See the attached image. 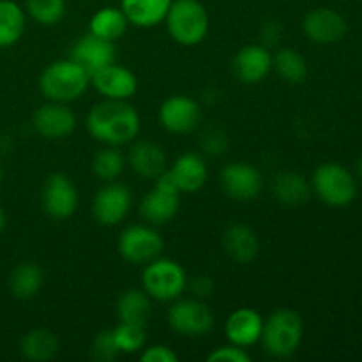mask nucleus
<instances>
[{
	"label": "nucleus",
	"instance_id": "f257e3e1",
	"mask_svg": "<svg viewBox=\"0 0 362 362\" xmlns=\"http://www.w3.org/2000/svg\"><path fill=\"white\" fill-rule=\"evenodd\" d=\"M141 120L136 110L127 101L105 99L92 106L87 115V131L94 140L112 147H120L136 140Z\"/></svg>",
	"mask_w": 362,
	"mask_h": 362
},
{
	"label": "nucleus",
	"instance_id": "f03ea898",
	"mask_svg": "<svg viewBox=\"0 0 362 362\" xmlns=\"http://www.w3.org/2000/svg\"><path fill=\"white\" fill-rule=\"evenodd\" d=\"M90 85V74L73 59L55 60L42 69L39 90L48 101L71 103L81 98Z\"/></svg>",
	"mask_w": 362,
	"mask_h": 362
},
{
	"label": "nucleus",
	"instance_id": "7ed1b4c3",
	"mask_svg": "<svg viewBox=\"0 0 362 362\" xmlns=\"http://www.w3.org/2000/svg\"><path fill=\"white\" fill-rule=\"evenodd\" d=\"M304 336V320L297 311L283 308L276 310L264 322L260 343L269 356L288 359L299 350Z\"/></svg>",
	"mask_w": 362,
	"mask_h": 362
},
{
	"label": "nucleus",
	"instance_id": "20e7f679",
	"mask_svg": "<svg viewBox=\"0 0 362 362\" xmlns=\"http://www.w3.org/2000/svg\"><path fill=\"white\" fill-rule=\"evenodd\" d=\"M165 21L173 41L182 46L200 45L211 28L209 11L200 0H173Z\"/></svg>",
	"mask_w": 362,
	"mask_h": 362
},
{
	"label": "nucleus",
	"instance_id": "39448f33",
	"mask_svg": "<svg viewBox=\"0 0 362 362\" xmlns=\"http://www.w3.org/2000/svg\"><path fill=\"white\" fill-rule=\"evenodd\" d=\"M141 288L159 303H173L187 288V274L179 262L172 258H154L145 264L141 272Z\"/></svg>",
	"mask_w": 362,
	"mask_h": 362
},
{
	"label": "nucleus",
	"instance_id": "423d86ee",
	"mask_svg": "<svg viewBox=\"0 0 362 362\" xmlns=\"http://www.w3.org/2000/svg\"><path fill=\"white\" fill-rule=\"evenodd\" d=\"M311 189L329 207H346L357 197V180L339 163H324L311 177Z\"/></svg>",
	"mask_w": 362,
	"mask_h": 362
},
{
	"label": "nucleus",
	"instance_id": "0eeeda50",
	"mask_svg": "<svg viewBox=\"0 0 362 362\" xmlns=\"http://www.w3.org/2000/svg\"><path fill=\"white\" fill-rule=\"evenodd\" d=\"M120 257L133 265H145L161 257L165 240L152 225H131L122 230L117 240Z\"/></svg>",
	"mask_w": 362,
	"mask_h": 362
},
{
	"label": "nucleus",
	"instance_id": "6e6552de",
	"mask_svg": "<svg viewBox=\"0 0 362 362\" xmlns=\"http://www.w3.org/2000/svg\"><path fill=\"white\" fill-rule=\"evenodd\" d=\"M180 209V191L170 177L168 170L156 179L154 187L144 197L140 214L148 225L161 226L172 221Z\"/></svg>",
	"mask_w": 362,
	"mask_h": 362
},
{
	"label": "nucleus",
	"instance_id": "1a4fd4ad",
	"mask_svg": "<svg viewBox=\"0 0 362 362\" xmlns=\"http://www.w3.org/2000/svg\"><path fill=\"white\" fill-rule=\"evenodd\" d=\"M168 325L184 338H200L214 327V313L202 299H175L168 311Z\"/></svg>",
	"mask_w": 362,
	"mask_h": 362
},
{
	"label": "nucleus",
	"instance_id": "9d476101",
	"mask_svg": "<svg viewBox=\"0 0 362 362\" xmlns=\"http://www.w3.org/2000/svg\"><path fill=\"white\" fill-rule=\"evenodd\" d=\"M133 205V194L124 184L106 182L92 200V214L103 226H117L126 219Z\"/></svg>",
	"mask_w": 362,
	"mask_h": 362
},
{
	"label": "nucleus",
	"instance_id": "9b49d317",
	"mask_svg": "<svg viewBox=\"0 0 362 362\" xmlns=\"http://www.w3.org/2000/svg\"><path fill=\"white\" fill-rule=\"evenodd\" d=\"M219 182L226 197L237 202L255 200L264 189V177L260 170L244 161L228 163L219 173Z\"/></svg>",
	"mask_w": 362,
	"mask_h": 362
},
{
	"label": "nucleus",
	"instance_id": "f8f14e48",
	"mask_svg": "<svg viewBox=\"0 0 362 362\" xmlns=\"http://www.w3.org/2000/svg\"><path fill=\"white\" fill-rule=\"evenodd\" d=\"M41 204L49 218L67 219L76 212L80 194L69 177L64 173H52L42 186Z\"/></svg>",
	"mask_w": 362,
	"mask_h": 362
},
{
	"label": "nucleus",
	"instance_id": "ddd939ff",
	"mask_svg": "<svg viewBox=\"0 0 362 362\" xmlns=\"http://www.w3.org/2000/svg\"><path fill=\"white\" fill-rule=\"evenodd\" d=\"M159 124L163 129L172 134H189L198 127L202 120V108L193 98L187 95H172L158 112Z\"/></svg>",
	"mask_w": 362,
	"mask_h": 362
},
{
	"label": "nucleus",
	"instance_id": "4468645a",
	"mask_svg": "<svg viewBox=\"0 0 362 362\" xmlns=\"http://www.w3.org/2000/svg\"><path fill=\"white\" fill-rule=\"evenodd\" d=\"M303 30L308 39L317 45H334L345 37L349 23L339 11L331 7H317L304 16Z\"/></svg>",
	"mask_w": 362,
	"mask_h": 362
},
{
	"label": "nucleus",
	"instance_id": "2eb2a0df",
	"mask_svg": "<svg viewBox=\"0 0 362 362\" xmlns=\"http://www.w3.org/2000/svg\"><path fill=\"white\" fill-rule=\"evenodd\" d=\"M32 126L46 140H64L76 129V115L66 103L49 101L35 110Z\"/></svg>",
	"mask_w": 362,
	"mask_h": 362
},
{
	"label": "nucleus",
	"instance_id": "dca6fc26",
	"mask_svg": "<svg viewBox=\"0 0 362 362\" xmlns=\"http://www.w3.org/2000/svg\"><path fill=\"white\" fill-rule=\"evenodd\" d=\"M90 83L103 98L112 101H127L138 90V78L133 71L117 62L95 71L90 76Z\"/></svg>",
	"mask_w": 362,
	"mask_h": 362
},
{
	"label": "nucleus",
	"instance_id": "f3484780",
	"mask_svg": "<svg viewBox=\"0 0 362 362\" xmlns=\"http://www.w3.org/2000/svg\"><path fill=\"white\" fill-rule=\"evenodd\" d=\"M272 71V53L264 45H247L233 57V73L243 83L264 81Z\"/></svg>",
	"mask_w": 362,
	"mask_h": 362
},
{
	"label": "nucleus",
	"instance_id": "a211bd4d",
	"mask_svg": "<svg viewBox=\"0 0 362 362\" xmlns=\"http://www.w3.org/2000/svg\"><path fill=\"white\" fill-rule=\"evenodd\" d=\"M264 318L251 308H237L228 315L225 322V334L230 343L243 349L260 343L264 331Z\"/></svg>",
	"mask_w": 362,
	"mask_h": 362
},
{
	"label": "nucleus",
	"instance_id": "6ab92c4d",
	"mask_svg": "<svg viewBox=\"0 0 362 362\" xmlns=\"http://www.w3.org/2000/svg\"><path fill=\"white\" fill-rule=\"evenodd\" d=\"M71 59L76 60L80 66H83L85 71L92 76L95 71L103 69V67L115 62V42L95 37V35H92L90 32H88L87 35L78 39L76 45L73 46Z\"/></svg>",
	"mask_w": 362,
	"mask_h": 362
},
{
	"label": "nucleus",
	"instance_id": "aec40b11",
	"mask_svg": "<svg viewBox=\"0 0 362 362\" xmlns=\"http://www.w3.org/2000/svg\"><path fill=\"white\" fill-rule=\"evenodd\" d=\"M127 165L141 179L156 180L168 170V158H166L165 148L156 141L138 140L131 147Z\"/></svg>",
	"mask_w": 362,
	"mask_h": 362
},
{
	"label": "nucleus",
	"instance_id": "412c9836",
	"mask_svg": "<svg viewBox=\"0 0 362 362\" xmlns=\"http://www.w3.org/2000/svg\"><path fill=\"white\" fill-rule=\"evenodd\" d=\"M170 177L180 193H197L209 179V166L197 152H186L179 156L168 168Z\"/></svg>",
	"mask_w": 362,
	"mask_h": 362
},
{
	"label": "nucleus",
	"instance_id": "4be33fe9",
	"mask_svg": "<svg viewBox=\"0 0 362 362\" xmlns=\"http://www.w3.org/2000/svg\"><path fill=\"white\" fill-rule=\"evenodd\" d=\"M223 246L226 255L237 264H251L258 255V237L253 230L244 223H232L225 230Z\"/></svg>",
	"mask_w": 362,
	"mask_h": 362
},
{
	"label": "nucleus",
	"instance_id": "5701e85b",
	"mask_svg": "<svg viewBox=\"0 0 362 362\" xmlns=\"http://www.w3.org/2000/svg\"><path fill=\"white\" fill-rule=\"evenodd\" d=\"M173 0H120V9L129 25L151 28L163 23Z\"/></svg>",
	"mask_w": 362,
	"mask_h": 362
},
{
	"label": "nucleus",
	"instance_id": "b1692460",
	"mask_svg": "<svg viewBox=\"0 0 362 362\" xmlns=\"http://www.w3.org/2000/svg\"><path fill=\"white\" fill-rule=\"evenodd\" d=\"M311 182L299 172H281L272 179V194L286 207H300L310 200Z\"/></svg>",
	"mask_w": 362,
	"mask_h": 362
},
{
	"label": "nucleus",
	"instance_id": "393cba45",
	"mask_svg": "<svg viewBox=\"0 0 362 362\" xmlns=\"http://www.w3.org/2000/svg\"><path fill=\"white\" fill-rule=\"evenodd\" d=\"M117 317L124 324L147 327L152 317V299L144 288H129L117 300Z\"/></svg>",
	"mask_w": 362,
	"mask_h": 362
},
{
	"label": "nucleus",
	"instance_id": "a878e982",
	"mask_svg": "<svg viewBox=\"0 0 362 362\" xmlns=\"http://www.w3.org/2000/svg\"><path fill=\"white\" fill-rule=\"evenodd\" d=\"M27 28V13L14 0H0V48L16 45Z\"/></svg>",
	"mask_w": 362,
	"mask_h": 362
},
{
	"label": "nucleus",
	"instance_id": "bb28decb",
	"mask_svg": "<svg viewBox=\"0 0 362 362\" xmlns=\"http://www.w3.org/2000/svg\"><path fill=\"white\" fill-rule=\"evenodd\" d=\"M129 21L120 7H103L98 13L92 14L88 21V32L95 37L106 39L115 42L127 32Z\"/></svg>",
	"mask_w": 362,
	"mask_h": 362
},
{
	"label": "nucleus",
	"instance_id": "cd10ccee",
	"mask_svg": "<svg viewBox=\"0 0 362 362\" xmlns=\"http://www.w3.org/2000/svg\"><path fill=\"white\" fill-rule=\"evenodd\" d=\"M45 276L41 267L34 262H21L9 274V290L16 299L28 300L41 290Z\"/></svg>",
	"mask_w": 362,
	"mask_h": 362
},
{
	"label": "nucleus",
	"instance_id": "c85d7f7f",
	"mask_svg": "<svg viewBox=\"0 0 362 362\" xmlns=\"http://www.w3.org/2000/svg\"><path fill=\"white\" fill-rule=\"evenodd\" d=\"M20 350L25 359L34 362L52 361L59 352V338L48 329H32L23 336Z\"/></svg>",
	"mask_w": 362,
	"mask_h": 362
},
{
	"label": "nucleus",
	"instance_id": "c756f323",
	"mask_svg": "<svg viewBox=\"0 0 362 362\" xmlns=\"http://www.w3.org/2000/svg\"><path fill=\"white\" fill-rule=\"evenodd\" d=\"M272 69L290 85L303 83L308 76L306 59L293 48H279L272 55Z\"/></svg>",
	"mask_w": 362,
	"mask_h": 362
},
{
	"label": "nucleus",
	"instance_id": "7c9ffc66",
	"mask_svg": "<svg viewBox=\"0 0 362 362\" xmlns=\"http://www.w3.org/2000/svg\"><path fill=\"white\" fill-rule=\"evenodd\" d=\"M127 165V159L120 152L119 147L106 145L105 148L98 152L92 159V173L103 182H113L124 173Z\"/></svg>",
	"mask_w": 362,
	"mask_h": 362
},
{
	"label": "nucleus",
	"instance_id": "2f4dec72",
	"mask_svg": "<svg viewBox=\"0 0 362 362\" xmlns=\"http://www.w3.org/2000/svg\"><path fill=\"white\" fill-rule=\"evenodd\" d=\"M66 0H25V13L42 27L57 25L66 16Z\"/></svg>",
	"mask_w": 362,
	"mask_h": 362
},
{
	"label": "nucleus",
	"instance_id": "473e14b6",
	"mask_svg": "<svg viewBox=\"0 0 362 362\" xmlns=\"http://www.w3.org/2000/svg\"><path fill=\"white\" fill-rule=\"evenodd\" d=\"M112 332L120 354H136L140 350H144L145 343H147V331H145L144 325L124 324V322H120Z\"/></svg>",
	"mask_w": 362,
	"mask_h": 362
},
{
	"label": "nucleus",
	"instance_id": "72a5a7b5",
	"mask_svg": "<svg viewBox=\"0 0 362 362\" xmlns=\"http://www.w3.org/2000/svg\"><path fill=\"white\" fill-rule=\"evenodd\" d=\"M90 352H92V359L99 362H110L117 359V356H119L120 352L115 345V339H113V332L112 331L99 332V334L94 338V341H92Z\"/></svg>",
	"mask_w": 362,
	"mask_h": 362
},
{
	"label": "nucleus",
	"instance_id": "f704fd0d",
	"mask_svg": "<svg viewBox=\"0 0 362 362\" xmlns=\"http://www.w3.org/2000/svg\"><path fill=\"white\" fill-rule=\"evenodd\" d=\"M209 362H250L251 356L246 349L237 346L233 343L225 346H218L207 356Z\"/></svg>",
	"mask_w": 362,
	"mask_h": 362
},
{
	"label": "nucleus",
	"instance_id": "c9c22d12",
	"mask_svg": "<svg viewBox=\"0 0 362 362\" xmlns=\"http://www.w3.org/2000/svg\"><path fill=\"white\" fill-rule=\"evenodd\" d=\"M177 354L166 345H148L144 346V352L140 354L141 362H177Z\"/></svg>",
	"mask_w": 362,
	"mask_h": 362
},
{
	"label": "nucleus",
	"instance_id": "e433bc0d",
	"mask_svg": "<svg viewBox=\"0 0 362 362\" xmlns=\"http://www.w3.org/2000/svg\"><path fill=\"white\" fill-rule=\"evenodd\" d=\"M226 136L223 134V131H209V134H205L204 140H202V147L207 154L211 156H219L225 152L226 148Z\"/></svg>",
	"mask_w": 362,
	"mask_h": 362
},
{
	"label": "nucleus",
	"instance_id": "4c0bfd02",
	"mask_svg": "<svg viewBox=\"0 0 362 362\" xmlns=\"http://www.w3.org/2000/svg\"><path fill=\"white\" fill-rule=\"evenodd\" d=\"M187 288L193 292L197 299H205V297H211L212 292H214V281L209 276H197L193 281L187 279Z\"/></svg>",
	"mask_w": 362,
	"mask_h": 362
},
{
	"label": "nucleus",
	"instance_id": "58836bf2",
	"mask_svg": "<svg viewBox=\"0 0 362 362\" xmlns=\"http://www.w3.org/2000/svg\"><path fill=\"white\" fill-rule=\"evenodd\" d=\"M279 35H281V27H279L278 23H267V25H265L264 30H262V41L265 42L264 46L276 45V41H278V39H281Z\"/></svg>",
	"mask_w": 362,
	"mask_h": 362
},
{
	"label": "nucleus",
	"instance_id": "ea45409f",
	"mask_svg": "<svg viewBox=\"0 0 362 362\" xmlns=\"http://www.w3.org/2000/svg\"><path fill=\"white\" fill-rule=\"evenodd\" d=\"M6 223H7L6 212H4V209L0 207V233H2L4 228H6Z\"/></svg>",
	"mask_w": 362,
	"mask_h": 362
},
{
	"label": "nucleus",
	"instance_id": "a19ab883",
	"mask_svg": "<svg viewBox=\"0 0 362 362\" xmlns=\"http://www.w3.org/2000/svg\"><path fill=\"white\" fill-rule=\"evenodd\" d=\"M356 172H357V177H359V180L362 182V156H361L359 161H357V165H356Z\"/></svg>",
	"mask_w": 362,
	"mask_h": 362
},
{
	"label": "nucleus",
	"instance_id": "79ce46f5",
	"mask_svg": "<svg viewBox=\"0 0 362 362\" xmlns=\"http://www.w3.org/2000/svg\"><path fill=\"white\" fill-rule=\"evenodd\" d=\"M2 179H4V172H2V166H0V186H2Z\"/></svg>",
	"mask_w": 362,
	"mask_h": 362
}]
</instances>
